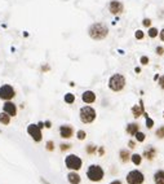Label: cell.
<instances>
[{
	"label": "cell",
	"mask_w": 164,
	"mask_h": 184,
	"mask_svg": "<svg viewBox=\"0 0 164 184\" xmlns=\"http://www.w3.org/2000/svg\"><path fill=\"white\" fill-rule=\"evenodd\" d=\"M51 124H52V123H51V122H48V121H47V122H45V127H47V128H51V127H52Z\"/></svg>",
	"instance_id": "cell-36"
},
{
	"label": "cell",
	"mask_w": 164,
	"mask_h": 184,
	"mask_svg": "<svg viewBox=\"0 0 164 184\" xmlns=\"http://www.w3.org/2000/svg\"><path fill=\"white\" fill-rule=\"evenodd\" d=\"M136 38H137V39H142V38H143V32L141 30H137L136 31Z\"/></svg>",
	"instance_id": "cell-31"
},
{
	"label": "cell",
	"mask_w": 164,
	"mask_h": 184,
	"mask_svg": "<svg viewBox=\"0 0 164 184\" xmlns=\"http://www.w3.org/2000/svg\"><path fill=\"white\" fill-rule=\"evenodd\" d=\"M142 104H143L142 101H139V105H134L133 108H132V113H133V115L136 118H138L139 115L143 113V105Z\"/></svg>",
	"instance_id": "cell-14"
},
{
	"label": "cell",
	"mask_w": 164,
	"mask_h": 184,
	"mask_svg": "<svg viewBox=\"0 0 164 184\" xmlns=\"http://www.w3.org/2000/svg\"><path fill=\"white\" fill-rule=\"evenodd\" d=\"M156 35H158V29L151 27L150 30H149V36H150V38H155Z\"/></svg>",
	"instance_id": "cell-25"
},
{
	"label": "cell",
	"mask_w": 164,
	"mask_h": 184,
	"mask_svg": "<svg viewBox=\"0 0 164 184\" xmlns=\"http://www.w3.org/2000/svg\"><path fill=\"white\" fill-rule=\"evenodd\" d=\"M96 151H97V147H94V145H88L87 147V153H89V154L96 153Z\"/></svg>",
	"instance_id": "cell-24"
},
{
	"label": "cell",
	"mask_w": 164,
	"mask_h": 184,
	"mask_svg": "<svg viewBox=\"0 0 164 184\" xmlns=\"http://www.w3.org/2000/svg\"><path fill=\"white\" fill-rule=\"evenodd\" d=\"M110 184H122V182H120V180H114V182H111Z\"/></svg>",
	"instance_id": "cell-38"
},
{
	"label": "cell",
	"mask_w": 164,
	"mask_h": 184,
	"mask_svg": "<svg viewBox=\"0 0 164 184\" xmlns=\"http://www.w3.org/2000/svg\"><path fill=\"white\" fill-rule=\"evenodd\" d=\"M156 136H159V138H164V127H160L156 131Z\"/></svg>",
	"instance_id": "cell-28"
},
{
	"label": "cell",
	"mask_w": 164,
	"mask_h": 184,
	"mask_svg": "<svg viewBox=\"0 0 164 184\" xmlns=\"http://www.w3.org/2000/svg\"><path fill=\"white\" fill-rule=\"evenodd\" d=\"M138 131V124L137 123H131L127 126V132L131 134V135H134Z\"/></svg>",
	"instance_id": "cell-18"
},
{
	"label": "cell",
	"mask_w": 164,
	"mask_h": 184,
	"mask_svg": "<svg viewBox=\"0 0 164 184\" xmlns=\"http://www.w3.org/2000/svg\"><path fill=\"white\" fill-rule=\"evenodd\" d=\"M159 34H160V39L164 42V29H163V30H162L160 32H159Z\"/></svg>",
	"instance_id": "cell-35"
},
{
	"label": "cell",
	"mask_w": 164,
	"mask_h": 184,
	"mask_svg": "<svg viewBox=\"0 0 164 184\" xmlns=\"http://www.w3.org/2000/svg\"><path fill=\"white\" fill-rule=\"evenodd\" d=\"M76 136H78L79 140H84L87 138V134H85V131H83V130H79V131L76 132Z\"/></svg>",
	"instance_id": "cell-23"
},
{
	"label": "cell",
	"mask_w": 164,
	"mask_h": 184,
	"mask_svg": "<svg viewBox=\"0 0 164 184\" xmlns=\"http://www.w3.org/2000/svg\"><path fill=\"white\" fill-rule=\"evenodd\" d=\"M131 159H132V162L136 165V166H138V165L141 163V161H142V157L139 156V154H133V156L131 157Z\"/></svg>",
	"instance_id": "cell-20"
},
{
	"label": "cell",
	"mask_w": 164,
	"mask_h": 184,
	"mask_svg": "<svg viewBox=\"0 0 164 184\" xmlns=\"http://www.w3.org/2000/svg\"><path fill=\"white\" fill-rule=\"evenodd\" d=\"M143 115L146 117V127H149V128H151L153 126H154V121L149 117V114L147 113H143Z\"/></svg>",
	"instance_id": "cell-22"
},
{
	"label": "cell",
	"mask_w": 164,
	"mask_h": 184,
	"mask_svg": "<svg viewBox=\"0 0 164 184\" xmlns=\"http://www.w3.org/2000/svg\"><path fill=\"white\" fill-rule=\"evenodd\" d=\"M16 96V91L11 84H3L0 87V99L4 101H11Z\"/></svg>",
	"instance_id": "cell-6"
},
{
	"label": "cell",
	"mask_w": 164,
	"mask_h": 184,
	"mask_svg": "<svg viewBox=\"0 0 164 184\" xmlns=\"http://www.w3.org/2000/svg\"><path fill=\"white\" fill-rule=\"evenodd\" d=\"M124 86H125V78H124L122 74H115V75H113L111 78H110V80H109L110 90H113V91H115V92L122 91V90L124 88Z\"/></svg>",
	"instance_id": "cell-4"
},
{
	"label": "cell",
	"mask_w": 164,
	"mask_h": 184,
	"mask_svg": "<svg viewBox=\"0 0 164 184\" xmlns=\"http://www.w3.org/2000/svg\"><path fill=\"white\" fill-rule=\"evenodd\" d=\"M3 112L7 113L9 117H16L17 114V105L12 101H5L3 105Z\"/></svg>",
	"instance_id": "cell-9"
},
{
	"label": "cell",
	"mask_w": 164,
	"mask_h": 184,
	"mask_svg": "<svg viewBox=\"0 0 164 184\" xmlns=\"http://www.w3.org/2000/svg\"><path fill=\"white\" fill-rule=\"evenodd\" d=\"M65 165L69 170L72 171H78L81 169V165H83V161L81 158L78 157L76 154H69L66 158H65Z\"/></svg>",
	"instance_id": "cell-3"
},
{
	"label": "cell",
	"mask_w": 164,
	"mask_h": 184,
	"mask_svg": "<svg viewBox=\"0 0 164 184\" xmlns=\"http://www.w3.org/2000/svg\"><path fill=\"white\" fill-rule=\"evenodd\" d=\"M159 84H160V87H162V88L164 90V75L160 79H159Z\"/></svg>",
	"instance_id": "cell-33"
},
{
	"label": "cell",
	"mask_w": 164,
	"mask_h": 184,
	"mask_svg": "<svg viewBox=\"0 0 164 184\" xmlns=\"http://www.w3.org/2000/svg\"><path fill=\"white\" fill-rule=\"evenodd\" d=\"M27 134L30 135V136L34 139V141H36V143L41 141V139H43L41 128L38 124H30V126H28V127H27Z\"/></svg>",
	"instance_id": "cell-8"
},
{
	"label": "cell",
	"mask_w": 164,
	"mask_h": 184,
	"mask_svg": "<svg viewBox=\"0 0 164 184\" xmlns=\"http://www.w3.org/2000/svg\"><path fill=\"white\" fill-rule=\"evenodd\" d=\"M136 139H137V141H143L145 140V134H142V132H139V131H137L136 134Z\"/></svg>",
	"instance_id": "cell-26"
},
{
	"label": "cell",
	"mask_w": 164,
	"mask_h": 184,
	"mask_svg": "<svg viewBox=\"0 0 164 184\" xmlns=\"http://www.w3.org/2000/svg\"><path fill=\"white\" fill-rule=\"evenodd\" d=\"M0 132H2V131H0Z\"/></svg>",
	"instance_id": "cell-41"
},
{
	"label": "cell",
	"mask_w": 164,
	"mask_h": 184,
	"mask_svg": "<svg viewBox=\"0 0 164 184\" xmlns=\"http://www.w3.org/2000/svg\"><path fill=\"white\" fill-rule=\"evenodd\" d=\"M129 148H134V143L133 141H129Z\"/></svg>",
	"instance_id": "cell-39"
},
{
	"label": "cell",
	"mask_w": 164,
	"mask_h": 184,
	"mask_svg": "<svg viewBox=\"0 0 164 184\" xmlns=\"http://www.w3.org/2000/svg\"><path fill=\"white\" fill-rule=\"evenodd\" d=\"M163 115H164V113H163Z\"/></svg>",
	"instance_id": "cell-40"
},
{
	"label": "cell",
	"mask_w": 164,
	"mask_h": 184,
	"mask_svg": "<svg viewBox=\"0 0 164 184\" xmlns=\"http://www.w3.org/2000/svg\"><path fill=\"white\" fill-rule=\"evenodd\" d=\"M103 175H105L103 169L98 165H90L88 170H87V178L90 182H101L103 179Z\"/></svg>",
	"instance_id": "cell-2"
},
{
	"label": "cell",
	"mask_w": 164,
	"mask_h": 184,
	"mask_svg": "<svg viewBox=\"0 0 164 184\" xmlns=\"http://www.w3.org/2000/svg\"><path fill=\"white\" fill-rule=\"evenodd\" d=\"M141 64H142V65H147V64H149V59H147L146 56H142V57H141Z\"/></svg>",
	"instance_id": "cell-30"
},
{
	"label": "cell",
	"mask_w": 164,
	"mask_h": 184,
	"mask_svg": "<svg viewBox=\"0 0 164 184\" xmlns=\"http://www.w3.org/2000/svg\"><path fill=\"white\" fill-rule=\"evenodd\" d=\"M45 147H47V151H49V152H52L53 149H54V143L53 141H47V144H45Z\"/></svg>",
	"instance_id": "cell-27"
},
{
	"label": "cell",
	"mask_w": 164,
	"mask_h": 184,
	"mask_svg": "<svg viewBox=\"0 0 164 184\" xmlns=\"http://www.w3.org/2000/svg\"><path fill=\"white\" fill-rule=\"evenodd\" d=\"M67 180H69L70 184H80L81 178H80V175L76 171H72V172H70L69 175H67Z\"/></svg>",
	"instance_id": "cell-13"
},
{
	"label": "cell",
	"mask_w": 164,
	"mask_h": 184,
	"mask_svg": "<svg viewBox=\"0 0 164 184\" xmlns=\"http://www.w3.org/2000/svg\"><path fill=\"white\" fill-rule=\"evenodd\" d=\"M110 12L114 13V14H118V13H122L123 12V4L120 2H116V0H114V2L110 3Z\"/></svg>",
	"instance_id": "cell-11"
},
{
	"label": "cell",
	"mask_w": 164,
	"mask_h": 184,
	"mask_svg": "<svg viewBox=\"0 0 164 184\" xmlns=\"http://www.w3.org/2000/svg\"><path fill=\"white\" fill-rule=\"evenodd\" d=\"M154 182L155 184H164V171L159 170L154 174Z\"/></svg>",
	"instance_id": "cell-15"
},
{
	"label": "cell",
	"mask_w": 164,
	"mask_h": 184,
	"mask_svg": "<svg viewBox=\"0 0 164 184\" xmlns=\"http://www.w3.org/2000/svg\"><path fill=\"white\" fill-rule=\"evenodd\" d=\"M70 148H71L70 144H62L61 145V151L62 152H65V151H67V149H70Z\"/></svg>",
	"instance_id": "cell-29"
},
{
	"label": "cell",
	"mask_w": 164,
	"mask_h": 184,
	"mask_svg": "<svg viewBox=\"0 0 164 184\" xmlns=\"http://www.w3.org/2000/svg\"><path fill=\"white\" fill-rule=\"evenodd\" d=\"M74 101H75V95H72V94H66L65 95V103L72 104Z\"/></svg>",
	"instance_id": "cell-21"
},
{
	"label": "cell",
	"mask_w": 164,
	"mask_h": 184,
	"mask_svg": "<svg viewBox=\"0 0 164 184\" xmlns=\"http://www.w3.org/2000/svg\"><path fill=\"white\" fill-rule=\"evenodd\" d=\"M72 134H74V130H72L71 126H67V124H64L60 127V135L61 138L64 139H70L72 136Z\"/></svg>",
	"instance_id": "cell-10"
},
{
	"label": "cell",
	"mask_w": 164,
	"mask_h": 184,
	"mask_svg": "<svg viewBox=\"0 0 164 184\" xmlns=\"http://www.w3.org/2000/svg\"><path fill=\"white\" fill-rule=\"evenodd\" d=\"M40 180H41V183H43V184H51V183H48V182L45 180V179H44V178H41V179H40Z\"/></svg>",
	"instance_id": "cell-37"
},
{
	"label": "cell",
	"mask_w": 164,
	"mask_h": 184,
	"mask_svg": "<svg viewBox=\"0 0 164 184\" xmlns=\"http://www.w3.org/2000/svg\"><path fill=\"white\" fill-rule=\"evenodd\" d=\"M107 27L102 23H93L92 26L89 27V36L92 39H96V40H101L103 38L107 36Z\"/></svg>",
	"instance_id": "cell-1"
},
{
	"label": "cell",
	"mask_w": 164,
	"mask_h": 184,
	"mask_svg": "<svg viewBox=\"0 0 164 184\" xmlns=\"http://www.w3.org/2000/svg\"><path fill=\"white\" fill-rule=\"evenodd\" d=\"M145 180V176L141 171L138 170H132L127 175V182L128 184H142Z\"/></svg>",
	"instance_id": "cell-7"
},
{
	"label": "cell",
	"mask_w": 164,
	"mask_h": 184,
	"mask_svg": "<svg viewBox=\"0 0 164 184\" xmlns=\"http://www.w3.org/2000/svg\"><path fill=\"white\" fill-rule=\"evenodd\" d=\"M81 99H83V101L85 104H92L96 101V94L93 91H85L83 96H81Z\"/></svg>",
	"instance_id": "cell-12"
},
{
	"label": "cell",
	"mask_w": 164,
	"mask_h": 184,
	"mask_svg": "<svg viewBox=\"0 0 164 184\" xmlns=\"http://www.w3.org/2000/svg\"><path fill=\"white\" fill-rule=\"evenodd\" d=\"M151 25V21L150 20H149V18H146V20H143V26H150Z\"/></svg>",
	"instance_id": "cell-32"
},
{
	"label": "cell",
	"mask_w": 164,
	"mask_h": 184,
	"mask_svg": "<svg viewBox=\"0 0 164 184\" xmlns=\"http://www.w3.org/2000/svg\"><path fill=\"white\" fill-rule=\"evenodd\" d=\"M0 123L2 124H9L11 123V117L7 113H0Z\"/></svg>",
	"instance_id": "cell-17"
},
{
	"label": "cell",
	"mask_w": 164,
	"mask_h": 184,
	"mask_svg": "<svg viewBox=\"0 0 164 184\" xmlns=\"http://www.w3.org/2000/svg\"><path fill=\"white\" fill-rule=\"evenodd\" d=\"M129 158H131V156H129V152L128 151H125V149L120 151V159H122L123 162H128Z\"/></svg>",
	"instance_id": "cell-19"
},
{
	"label": "cell",
	"mask_w": 164,
	"mask_h": 184,
	"mask_svg": "<svg viewBox=\"0 0 164 184\" xmlns=\"http://www.w3.org/2000/svg\"><path fill=\"white\" fill-rule=\"evenodd\" d=\"M155 154H156V151L154 149L153 147H149L146 151H145V153H143V156L146 157L147 159H153L154 157H155Z\"/></svg>",
	"instance_id": "cell-16"
},
{
	"label": "cell",
	"mask_w": 164,
	"mask_h": 184,
	"mask_svg": "<svg viewBox=\"0 0 164 184\" xmlns=\"http://www.w3.org/2000/svg\"><path fill=\"white\" fill-rule=\"evenodd\" d=\"M163 52H164L163 47H158L156 48V53H158V55H163Z\"/></svg>",
	"instance_id": "cell-34"
},
{
	"label": "cell",
	"mask_w": 164,
	"mask_h": 184,
	"mask_svg": "<svg viewBox=\"0 0 164 184\" xmlns=\"http://www.w3.org/2000/svg\"><path fill=\"white\" fill-rule=\"evenodd\" d=\"M80 119L83 123H92L96 119V110L92 106H83L80 109Z\"/></svg>",
	"instance_id": "cell-5"
}]
</instances>
